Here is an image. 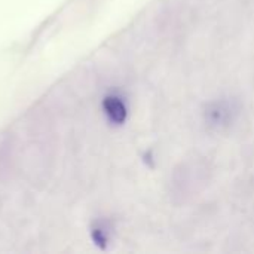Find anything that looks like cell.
I'll return each mask as SVG.
<instances>
[{
    "label": "cell",
    "mask_w": 254,
    "mask_h": 254,
    "mask_svg": "<svg viewBox=\"0 0 254 254\" xmlns=\"http://www.w3.org/2000/svg\"><path fill=\"white\" fill-rule=\"evenodd\" d=\"M103 110H104V115L107 116V119L115 125H122L127 121V116H128L127 104L119 95L112 94V95L104 97Z\"/></svg>",
    "instance_id": "cell-1"
},
{
    "label": "cell",
    "mask_w": 254,
    "mask_h": 254,
    "mask_svg": "<svg viewBox=\"0 0 254 254\" xmlns=\"http://www.w3.org/2000/svg\"><path fill=\"white\" fill-rule=\"evenodd\" d=\"M231 109L229 106L223 104V103H216L211 106V109L208 110V116L213 125H223L226 122V119L229 118Z\"/></svg>",
    "instance_id": "cell-2"
},
{
    "label": "cell",
    "mask_w": 254,
    "mask_h": 254,
    "mask_svg": "<svg viewBox=\"0 0 254 254\" xmlns=\"http://www.w3.org/2000/svg\"><path fill=\"white\" fill-rule=\"evenodd\" d=\"M92 240H94V243L97 246L104 249L107 241H109V235H107V232H106V229L103 226H97V228L92 229Z\"/></svg>",
    "instance_id": "cell-3"
}]
</instances>
